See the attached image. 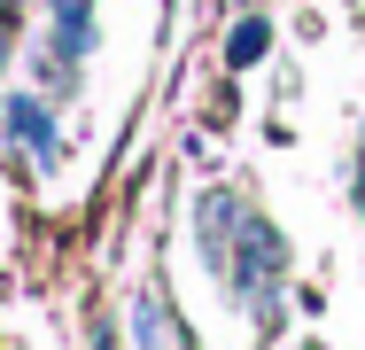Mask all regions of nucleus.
<instances>
[{
    "label": "nucleus",
    "mask_w": 365,
    "mask_h": 350,
    "mask_svg": "<svg viewBox=\"0 0 365 350\" xmlns=\"http://www.w3.org/2000/svg\"><path fill=\"white\" fill-rule=\"evenodd\" d=\"M8 133L24 140L39 164H55V156H63V140H55V109H47L39 94H16V101H8Z\"/></svg>",
    "instance_id": "nucleus-1"
},
{
    "label": "nucleus",
    "mask_w": 365,
    "mask_h": 350,
    "mask_svg": "<svg viewBox=\"0 0 365 350\" xmlns=\"http://www.w3.org/2000/svg\"><path fill=\"white\" fill-rule=\"evenodd\" d=\"M133 327H140V350H163V335H155V304H140V319H133Z\"/></svg>",
    "instance_id": "nucleus-3"
},
{
    "label": "nucleus",
    "mask_w": 365,
    "mask_h": 350,
    "mask_svg": "<svg viewBox=\"0 0 365 350\" xmlns=\"http://www.w3.org/2000/svg\"><path fill=\"white\" fill-rule=\"evenodd\" d=\"M272 47V24L264 16H249V24H233V39H225V63H257Z\"/></svg>",
    "instance_id": "nucleus-2"
}]
</instances>
